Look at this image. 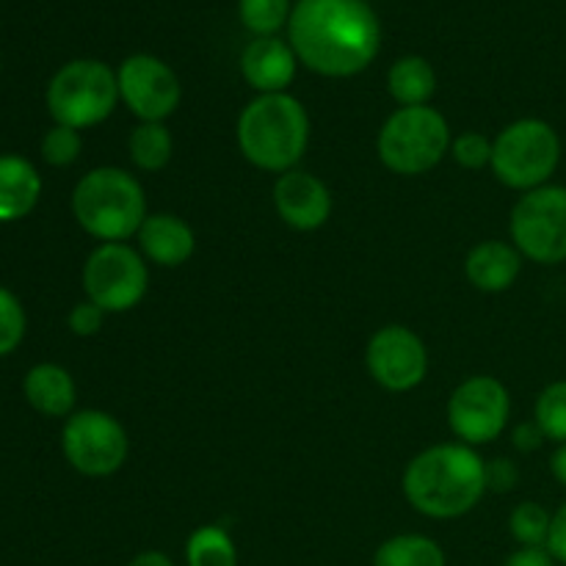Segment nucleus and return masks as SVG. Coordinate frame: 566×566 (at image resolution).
I'll use <instances>...</instances> for the list:
<instances>
[{
  "label": "nucleus",
  "mask_w": 566,
  "mask_h": 566,
  "mask_svg": "<svg viewBox=\"0 0 566 566\" xmlns=\"http://www.w3.org/2000/svg\"><path fill=\"white\" fill-rule=\"evenodd\" d=\"M298 64L321 77H354L381 50V22L368 0H298L287 22Z\"/></svg>",
  "instance_id": "nucleus-1"
},
{
  "label": "nucleus",
  "mask_w": 566,
  "mask_h": 566,
  "mask_svg": "<svg viewBox=\"0 0 566 566\" xmlns=\"http://www.w3.org/2000/svg\"><path fill=\"white\" fill-rule=\"evenodd\" d=\"M401 492L409 509L426 520L448 523L468 517L490 492L486 462L479 448L440 442L409 459L401 475Z\"/></svg>",
  "instance_id": "nucleus-2"
},
{
  "label": "nucleus",
  "mask_w": 566,
  "mask_h": 566,
  "mask_svg": "<svg viewBox=\"0 0 566 566\" xmlns=\"http://www.w3.org/2000/svg\"><path fill=\"white\" fill-rule=\"evenodd\" d=\"M313 122L298 97L282 94H258L238 114L235 142L243 158L260 171L285 175L298 169L307 155Z\"/></svg>",
  "instance_id": "nucleus-3"
},
{
  "label": "nucleus",
  "mask_w": 566,
  "mask_h": 566,
  "mask_svg": "<svg viewBox=\"0 0 566 566\" xmlns=\"http://www.w3.org/2000/svg\"><path fill=\"white\" fill-rule=\"evenodd\" d=\"M72 216L99 243H127L149 216L142 180L122 166H97L72 188Z\"/></svg>",
  "instance_id": "nucleus-4"
},
{
  "label": "nucleus",
  "mask_w": 566,
  "mask_h": 566,
  "mask_svg": "<svg viewBox=\"0 0 566 566\" xmlns=\"http://www.w3.org/2000/svg\"><path fill=\"white\" fill-rule=\"evenodd\" d=\"M564 142L556 127L539 116L514 119L492 138V175L509 191L528 193L556 177Z\"/></svg>",
  "instance_id": "nucleus-5"
},
{
  "label": "nucleus",
  "mask_w": 566,
  "mask_h": 566,
  "mask_svg": "<svg viewBox=\"0 0 566 566\" xmlns=\"http://www.w3.org/2000/svg\"><path fill=\"white\" fill-rule=\"evenodd\" d=\"M453 133L434 105L396 108L376 136L381 166L398 177H420L434 171L451 155Z\"/></svg>",
  "instance_id": "nucleus-6"
},
{
  "label": "nucleus",
  "mask_w": 566,
  "mask_h": 566,
  "mask_svg": "<svg viewBox=\"0 0 566 566\" xmlns=\"http://www.w3.org/2000/svg\"><path fill=\"white\" fill-rule=\"evenodd\" d=\"M50 116L55 125L88 130L108 119L119 105V81L99 59L66 61L48 83L44 92Z\"/></svg>",
  "instance_id": "nucleus-7"
},
{
  "label": "nucleus",
  "mask_w": 566,
  "mask_h": 566,
  "mask_svg": "<svg viewBox=\"0 0 566 566\" xmlns=\"http://www.w3.org/2000/svg\"><path fill=\"white\" fill-rule=\"evenodd\" d=\"M509 241L528 263L566 265V186L547 182L520 193L509 213Z\"/></svg>",
  "instance_id": "nucleus-8"
},
{
  "label": "nucleus",
  "mask_w": 566,
  "mask_h": 566,
  "mask_svg": "<svg viewBox=\"0 0 566 566\" xmlns=\"http://www.w3.org/2000/svg\"><path fill=\"white\" fill-rule=\"evenodd\" d=\"M83 293L108 315L130 313L147 298L149 263L130 243H97L83 263Z\"/></svg>",
  "instance_id": "nucleus-9"
},
{
  "label": "nucleus",
  "mask_w": 566,
  "mask_h": 566,
  "mask_svg": "<svg viewBox=\"0 0 566 566\" xmlns=\"http://www.w3.org/2000/svg\"><path fill=\"white\" fill-rule=\"evenodd\" d=\"M61 451L86 479H108L130 457V434L119 418L103 409H75L61 429Z\"/></svg>",
  "instance_id": "nucleus-10"
},
{
  "label": "nucleus",
  "mask_w": 566,
  "mask_h": 566,
  "mask_svg": "<svg viewBox=\"0 0 566 566\" xmlns=\"http://www.w3.org/2000/svg\"><path fill=\"white\" fill-rule=\"evenodd\" d=\"M446 412L457 442L470 448L490 446L512 423V392L497 376L475 374L453 387Z\"/></svg>",
  "instance_id": "nucleus-11"
},
{
  "label": "nucleus",
  "mask_w": 566,
  "mask_h": 566,
  "mask_svg": "<svg viewBox=\"0 0 566 566\" xmlns=\"http://www.w3.org/2000/svg\"><path fill=\"white\" fill-rule=\"evenodd\" d=\"M429 348L423 337L403 324H387L365 346V370L392 396L418 390L429 376Z\"/></svg>",
  "instance_id": "nucleus-12"
},
{
  "label": "nucleus",
  "mask_w": 566,
  "mask_h": 566,
  "mask_svg": "<svg viewBox=\"0 0 566 566\" xmlns=\"http://www.w3.org/2000/svg\"><path fill=\"white\" fill-rule=\"evenodd\" d=\"M119 103L138 122H166L182 99L177 72L153 53H133L116 70Z\"/></svg>",
  "instance_id": "nucleus-13"
},
{
  "label": "nucleus",
  "mask_w": 566,
  "mask_h": 566,
  "mask_svg": "<svg viewBox=\"0 0 566 566\" xmlns=\"http://www.w3.org/2000/svg\"><path fill=\"white\" fill-rule=\"evenodd\" d=\"M271 199L282 224L296 232L321 230L335 210L329 186L302 166L276 177Z\"/></svg>",
  "instance_id": "nucleus-14"
},
{
  "label": "nucleus",
  "mask_w": 566,
  "mask_h": 566,
  "mask_svg": "<svg viewBox=\"0 0 566 566\" xmlns=\"http://www.w3.org/2000/svg\"><path fill=\"white\" fill-rule=\"evenodd\" d=\"M298 72V55L282 36H254L241 53V77L258 94L287 92Z\"/></svg>",
  "instance_id": "nucleus-15"
},
{
  "label": "nucleus",
  "mask_w": 566,
  "mask_h": 566,
  "mask_svg": "<svg viewBox=\"0 0 566 566\" xmlns=\"http://www.w3.org/2000/svg\"><path fill=\"white\" fill-rule=\"evenodd\" d=\"M136 249L149 265L180 269L197 254V232L175 213H149L136 235Z\"/></svg>",
  "instance_id": "nucleus-16"
},
{
  "label": "nucleus",
  "mask_w": 566,
  "mask_h": 566,
  "mask_svg": "<svg viewBox=\"0 0 566 566\" xmlns=\"http://www.w3.org/2000/svg\"><path fill=\"white\" fill-rule=\"evenodd\" d=\"M525 258L512 241L490 238L475 243L464 258V276L481 293H506L517 285Z\"/></svg>",
  "instance_id": "nucleus-17"
},
{
  "label": "nucleus",
  "mask_w": 566,
  "mask_h": 566,
  "mask_svg": "<svg viewBox=\"0 0 566 566\" xmlns=\"http://www.w3.org/2000/svg\"><path fill=\"white\" fill-rule=\"evenodd\" d=\"M22 396L42 418H70L75 412L77 385L64 365L39 363L22 379Z\"/></svg>",
  "instance_id": "nucleus-18"
},
{
  "label": "nucleus",
  "mask_w": 566,
  "mask_h": 566,
  "mask_svg": "<svg viewBox=\"0 0 566 566\" xmlns=\"http://www.w3.org/2000/svg\"><path fill=\"white\" fill-rule=\"evenodd\" d=\"M42 199V175L22 155H0V224L33 213Z\"/></svg>",
  "instance_id": "nucleus-19"
},
{
  "label": "nucleus",
  "mask_w": 566,
  "mask_h": 566,
  "mask_svg": "<svg viewBox=\"0 0 566 566\" xmlns=\"http://www.w3.org/2000/svg\"><path fill=\"white\" fill-rule=\"evenodd\" d=\"M387 92L398 108H418L431 105L437 94V72L423 55H403L387 70Z\"/></svg>",
  "instance_id": "nucleus-20"
},
{
  "label": "nucleus",
  "mask_w": 566,
  "mask_h": 566,
  "mask_svg": "<svg viewBox=\"0 0 566 566\" xmlns=\"http://www.w3.org/2000/svg\"><path fill=\"white\" fill-rule=\"evenodd\" d=\"M130 164L144 175H158L175 158V136L166 122H138L127 136Z\"/></svg>",
  "instance_id": "nucleus-21"
},
{
  "label": "nucleus",
  "mask_w": 566,
  "mask_h": 566,
  "mask_svg": "<svg viewBox=\"0 0 566 566\" xmlns=\"http://www.w3.org/2000/svg\"><path fill=\"white\" fill-rule=\"evenodd\" d=\"M374 566H448V558L431 536L396 534L376 547Z\"/></svg>",
  "instance_id": "nucleus-22"
},
{
  "label": "nucleus",
  "mask_w": 566,
  "mask_h": 566,
  "mask_svg": "<svg viewBox=\"0 0 566 566\" xmlns=\"http://www.w3.org/2000/svg\"><path fill=\"white\" fill-rule=\"evenodd\" d=\"M238 545L221 525H199L186 542V566H238Z\"/></svg>",
  "instance_id": "nucleus-23"
},
{
  "label": "nucleus",
  "mask_w": 566,
  "mask_h": 566,
  "mask_svg": "<svg viewBox=\"0 0 566 566\" xmlns=\"http://www.w3.org/2000/svg\"><path fill=\"white\" fill-rule=\"evenodd\" d=\"M291 14V0H238V20L252 36H280Z\"/></svg>",
  "instance_id": "nucleus-24"
},
{
  "label": "nucleus",
  "mask_w": 566,
  "mask_h": 566,
  "mask_svg": "<svg viewBox=\"0 0 566 566\" xmlns=\"http://www.w3.org/2000/svg\"><path fill=\"white\" fill-rule=\"evenodd\" d=\"M553 512H547L539 501H523L509 514V534L520 547H547Z\"/></svg>",
  "instance_id": "nucleus-25"
},
{
  "label": "nucleus",
  "mask_w": 566,
  "mask_h": 566,
  "mask_svg": "<svg viewBox=\"0 0 566 566\" xmlns=\"http://www.w3.org/2000/svg\"><path fill=\"white\" fill-rule=\"evenodd\" d=\"M534 420L553 446L566 442V379L542 387L534 403Z\"/></svg>",
  "instance_id": "nucleus-26"
},
{
  "label": "nucleus",
  "mask_w": 566,
  "mask_h": 566,
  "mask_svg": "<svg viewBox=\"0 0 566 566\" xmlns=\"http://www.w3.org/2000/svg\"><path fill=\"white\" fill-rule=\"evenodd\" d=\"M42 158L44 164L53 166V169H66V166L75 164L83 153V136L81 130L66 125H53L42 136Z\"/></svg>",
  "instance_id": "nucleus-27"
},
{
  "label": "nucleus",
  "mask_w": 566,
  "mask_h": 566,
  "mask_svg": "<svg viewBox=\"0 0 566 566\" xmlns=\"http://www.w3.org/2000/svg\"><path fill=\"white\" fill-rule=\"evenodd\" d=\"M25 307L9 287L0 285V357H9L20 348V343L25 340Z\"/></svg>",
  "instance_id": "nucleus-28"
},
{
  "label": "nucleus",
  "mask_w": 566,
  "mask_h": 566,
  "mask_svg": "<svg viewBox=\"0 0 566 566\" xmlns=\"http://www.w3.org/2000/svg\"><path fill=\"white\" fill-rule=\"evenodd\" d=\"M453 164L468 171H481L492 164V138L479 130H464L451 142Z\"/></svg>",
  "instance_id": "nucleus-29"
},
{
  "label": "nucleus",
  "mask_w": 566,
  "mask_h": 566,
  "mask_svg": "<svg viewBox=\"0 0 566 566\" xmlns=\"http://www.w3.org/2000/svg\"><path fill=\"white\" fill-rule=\"evenodd\" d=\"M105 315H108L105 310H99L97 304L83 298V302H77L75 307L70 310V315H66V326H70V332L75 337H94L103 332Z\"/></svg>",
  "instance_id": "nucleus-30"
},
{
  "label": "nucleus",
  "mask_w": 566,
  "mask_h": 566,
  "mask_svg": "<svg viewBox=\"0 0 566 566\" xmlns=\"http://www.w3.org/2000/svg\"><path fill=\"white\" fill-rule=\"evenodd\" d=\"M520 484V468L512 459H492L486 462V486L492 492H512Z\"/></svg>",
  "instance_id": "nucleus-31"
},
{
  "label": "nucleus",
  "mask_w": 566,
  "mask_h": 566,
  "mask_svg": "<svg viewBox=\"0 0 566 566\" xmlns=\"http://www.w3.org/2000/svg\"><path fill=\"white\" fill-rule=\"evenodd\" d=\"M547 442V437L542 434V429L536 426V420H525L512 429V446L520 453H536Z\"/></svg>",
  "instance_id": "nucleus-32"
},
{
  "label": "nucleus",
  "mask_w": 566,
  "mask_h": 566,
  "mask_svg": "<svg viewBox=\"0 0 566 566\" xmlns=\"http://www.w3.org/2000/svg\"><path fill=\"white\" fill-rule=\"evenodd\" d=\"M547 551L556 558L558 566H566V501L553 512L551 536H547Z\"/></svg>",
  "instance_id": "nucleus-33"
},
{
  "label": "nucleus",
  "mask_w": 566,
  "mask_h": 566,
  "mask_svg": "<svg viewBox=\"0 0 566 566\" xmlns=\"http://www.w3.org/2000/svg\"><path fill=\"white\" fill-rule=\"evenodd\" d=\"M503 566H558L547 547H517Z\"/></svg>",
  "instance_id": "nucleus-34"
},
{
  "label": "nucleus",
  "mask_w": 566,
  "mask_h": 566,
  "mask_svg": "<svg viewBox=\"0 0 566 566\" xmlns=\"http://www.w3.org/2000/svg\"><path fill=\"white\" fill-rule=\"evenodd\" d=\"M127 566H175V562H171L169 553L164 551H142L130 558Z\"/></svg>",
  "instance_id": "nucleus-35"
},
{
  "label": "nucleus",
  "mask_w": 566,
  "mask_h": 566,
  "mask_svg": "<svg viewBox=\"0 0 566 566\" xmlns=\"http://www.w3.org/2000/svg\"><path fill=\"white\" fill-rule=\"evenodd\" d=\"M551 475L556 479V484L566 490V442L556 446L551 453Z\"/></svg>",
  "instance_id": "nucleus-36"
}]
</instances>
